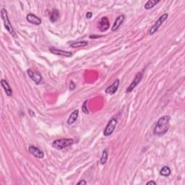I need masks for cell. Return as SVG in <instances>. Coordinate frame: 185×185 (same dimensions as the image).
I'll use <instances>...</instances> for the list:
<instances>
[{"label": "cell", "mask_w": 185, "mask_h": 185, "mask_svg": "<svg viewBox=\"0 0 185 185\" xmlns=\"http://www.w3.org/2000/svg\"><path fill=\"white\" fill-rule=\"evenodd\" d=\"M49 51L50 52H51L52 54H56V55H58V56H62V57H70L72 56V52L64 51V50H61V49H58L57 48H54V47L49 48Z\"/></svg>", "instance_id": "ba28073f"}, {"label": "cell", "mask_w": 185, "mask_h": 185, "mask_svg": "<svg viewBox=\"0 0 185 185\" xmlns=\"http://www.w3.org/2000/svg\"><path fill=\"white\" fill-rule=\"evenodd\" d=\"M1 17L2 19L4 22V25H5V28L7 31L9 32V33L11 34L13 37L17 38V34H16L15 30H14L13 25L10 23V21H9V17H8V14L6 10V9L5 8H2L1 10Z\"/></svg>", "instance_id": "7a4b0ae2"}, {"label": "cell", "mask_w": 185, "mask_h": 185, "mask_svg": "<svg viewBox=\"0 0 185 185\" xmlns=\"http://www.w3.org/2000/svg\"><path fill=\"white\" fill-rule=\"evenodd\" d=\"M27 73L30 77V78L35 82L36 85H39V84L42 82L43 78H42L41 75L39 72H34L31 70H28Z\"/></svg>", "instance_id": "8992f818"}, {"label": "cell", "mask_w": 185, "mask_h": 185, "mask_svg": "<svg viewBox=\"0 0 185 185\" xmlns=\"http://www.w3.org/2000/svg\"><path fill=\"white\" fill-rule=\"evenodd\" d=\"M171 117L168 115L163 116L158 120L153 130V133L157 135H163L168 131L170 127Z\"/></svg>", "instance_id": "6da1fadb"}, {"label": "cell", "mask_w": 185, "mask_h": 185, "mask_svg": "<svg viewBox=\"0 0 185 185\" xmlns=\"http://www.w3.org/2000/svg\"><path fill=\"white\" fill-rule=\"evenodd\" d=\"M87 184V182H86V181H85V180H81V181H80L79 182H77V184L79 185V184Z\"/></svg>", "instance_id": "cb8c5ba5"}, {"label": "cell", "mask_w": 185, "mask_h": 185, "mask_svg": "<svg viewBox=\"0 0 185 185\" xmlns=\"http://www.w3.org/2000/svg\"><path fill=\"white\" fill-rule=\"evenodd\" d=\"M86 18H88V19H90V18L92 17V13H91V12H88V13H86Z\"/></svg>", "instance_id": "603a6c76"}, {"label": "cell", "mask_w": 185, "mask_h": 185, "mask_svg": "<svg viewBox=\"0 0 185 185\" xmlns=\"http://www.w3.org/2000/svg\"><path fill=\"white\" fill-rule=\"evenodd\" d=\"M75 85L74 84L73 82L71 81V82H70V90H73V89H75Z\"/></svg>", "instance_id": "7402d4cb"}, {"label": "cell", "mask_w": 185, "mask_h": 185, "mask_svg": "<svg viewBox=\"0 0 185 185\" xmlns=\"http://www.w3.org/2000/svg\"><path fill=\"white\" fill-rule=\"evenodd\" d=\"M116 124H117V119L115 118H111L110 119V121L108 122V123L106 125L105 130L104 131V136L108 137L113 133V132L115 130Z\"/></svg>", "instance_id": "5b68a950"}, {"label": "cell", "mask_w": 185, "mask_h": 185, "mask_svg": "<svg viewBox=\"0 0 185 185\" xmlns=\"http://www.w3.org/2000/svg\"><path fill=\"white\" fill-rule=\"evenodd\" d=\"M168 17V15L167 13H164V15H162L160 17L158 18V20L152 26L151 28L149 30V31H148V34L149 35H153V34L156 33V32L158 31V28L161 26V25L163 24V23L165 21H166V19H167Z\"/></svg>", "instance_id": "277c9868"}, {"label": "cell", "mask_w": 185, "mask_h": 185, "mask_svg": "<svg viewBox=\"0 0 185 185\" xmlns=\"http://www.w3.org/2000/svg\"><path fill=\"white\" fill-rule=\"evenodd\" d=\"M78 115H79V111H78L77 109L75 110L74 111H72L67 119L68 125H71V124L75 123V122L77 121V119L78 118Z\"/></svg>", "instance_id": "5bb4252c"}, {"label": "cell", "mask_w": 185, "mask_h": 185, "mask_svg": "<svg viewBox=\"0 0 185 185\" xmlns=\"http://www.w3.org/2000/svg\"><path fill=\"white\" fill-rule=\"evenodd\" d=\"M98 27L101 32L107 31L109 28V21H108V18L106 17H102L101 20L98 22Z\"/></svg>", "instance_id": "9c48e42d"}, {"label": "cell", "mask_w": 185, "mask_h": 185, "mask_svg": "<svg viewBox=\"0 0 185 185\" xmlns=\"http://www.w3.org/2000/svg\"><path fill=\"white\" fill-rule=\"evenodd\" d=\"M147 185H149V184H153V185H156V182H155L154 181H150V182H147Z\"/></svg>", "instance_id": "d4e9b609"}, {"label": "cell", "mask_w": 185, "mask_h": 185, "mask_svg": "<svg viewBox=\"0 0 185 185\" xmlns=\"http://www.w3.org/2000/svg\"><path fill=\"white\" fill-rule=\"evenodd\" d=\"M119 80L117 79L114 81L113 83L111 84L110 86L106 88L105 90V92L107 94H110V95H113L115 92L117 91L119 85Z\"/></svg>", "instance_id": "8fae6325"}, {"label": "cell", "mask_w": 185, "mask_h": 185, "mask_svg": "<svg viewBox=\"0 0 185 185\" xmlns=\"http://www.w3.org/2000/svg\"><path fill=\"white\" fill-rule=\"evenodd\" d=\"M59 17V13L57 9H53V11L51 12V15H50V21L52 23H55L56 21H58Z\"/></svg>", "instance_id": "e0dca14e"}, {"label": "cell", "mask_w": 185, "mask_h": 185, "mask_svg": "<svg viewBox=\"0 0 185 185\" xmlns=\"http://www.w3.org/2000/svg\"><path fill=\"white\" fill-rule=\"evenodd\" d=\"M159 0H149V1H148L146 2L145 5V9H151L154 7V6H156L157 4L159 3Z\"/></svg>", "instance_id": "ac0fdd59"}, {"label": "cell", "mask_w": 185, "mask_h": 185, "mask_svg": "<svg viewBox=\"0 0 185 185\" xmlns=\"http://www.w3.org/2000/svg\"><path fill=\"white\" fill-rule=\"evenodd\" d=\"M26 20L28 22H29L30 23L36 25H39L41 24V18H39L38 16L34 15V14L29 13L28 15L26 16Z\"/></svg>", "instance_id": "7c38bea8"}, {"label": "cell", "mask_w": 185, "mask_h": 185, "mask_svg": "<svg viewBox=\"0 0 185 185\" xmlns=\"http://www.w3.org/2000/svg\"><path fill=\"white\" fill-rule=\"evenodd\" d=\"M108 159V151L107 150H104L103 153H102V156L100 158V164H105Z\"/></svg>", "instance_id": "ffe728a7"}, {"label": "cell", "mask_w": 185, "mask_h": 185, "mask_svg": "<svg viewBox=\"0 0 185 185\" xmlns=\"http://www.w3.org/2000/svg\"><path fill=\"white\" fill-rule=\"evenodd\" d=\"M160 174L163 176H165V177L168 176L171 174L170 168L168 167V166H164V167L161 168V170L160 171Z\"/></svg>", "instance_id": "d6986e66"}, {"label": "cell", "mask_w": 185, "mask_h": 185, "mask_svg": "<svg viewBox=\"0 0 185 185\" xmlns=\"http://www.w3.org/2000/svg\"><path fill=\"white\" fill-rule=\"evenodd\" d=\"M99 37H101V36H90V39H95V38H99Z\"/></svg>", "instance_id": "484cf974"}, {"label": "cell", "mask_w": 185, "mask_h": 185, "mask_svg": "<svg viewBox=\"0 0 185 185\" xmlns=\"http://www.w3.org/2000/svg\"><path fill=\"white\" fill-rule=\"evenodd\" d=\"M87 103H88V101H87V100H85V101L83 103V105H82V111H83L85 114L89 113V111H88V108H87V104H86Z\"/></svg>", "instance_id": "44dd1931"}, {"label": "cell", "mask_w": 185, "mask_h": 185, "mask_svg": "<svg viewBox=\"0 0 185 185\" xmlns=\"http://www.w3.org/2000/svg\"><path fill=\"white\" fill-rule=\"evenodd\" d=\"M74 143V140L72 138H62L54 140L52 142V146L56 149L62 150L67 147L71 146Z\"/></svg>", "instance_id": "3957f363"}, {"label": "cell", "mask_w": 185, "mask_h": 185, "mask_svg": "<svg viewBox=\"0 0 185 185\" xmlns=\"http://www.w3.org/2000/svg\"><path fill=\"white\" fill-rule=\"evenodd\" d=\"M142 78V73H141V72H138V73L136 75L135 77H134V79L133 80V81L132 82V83L130 84V86L127 88V89H126V93H129V92H132V90L135 88L136 86L140 83V82L141 81Z\"/></svg>", "instance_id": "52a82bcc"}, {"label": "cell", "mask_w": 185, "mask_h": 185, "mask_svg": "<svg viewBox=\"0 0 185 185\" xmlns=\"http://www.w3.org/2000/svg\"><path fill=\"white\" fill-rule=\"evenodd\" d=\"M28 150L31 153L37 158H43L44 157L43 152L39 149L37 147L31 145L28 148Z\"/></svg>", "instance_id": "30bf717a"}, {"label": "cell", "mask_w": 185, "mask_h": 185, "mask_svg": "<svg viewBox=\"0 0 185 185\" xmlns=\"http://www.w3.org/2000/svg\"><path fill=\"white\" fill-rule=\"evenodd\" d=\"M1 85H2V86L3 89L5 90L6 94H7L8 96H11L12 95H13V90L11 89L10 86H9V83H8L7 80H2Z\"/></svg>", "instance_id": "9a60e30c"}, {"label": "cell", "mask_w": 185, "mask_h": 185, "mask_svg": "<svg viewBox=\"0 0 185 185\" xmlns=\"http://www.w3.org/2000/svg\"><path fill=\"white\" fill-rule=\"evenodd\" d=\"M124 21V15H121L118 16V17H116V19L115 20V21H114V25H113V26H112L111 31H116V30H117L121 26L122 24L123 23Z\"/></svg>", "instance_id": "4fadbf2b"}, {"label": "cell", "mask_w": 185, "mask_h": 185, "mask_svg": "<svg viewBox=\"0 0 185 185\" xmlns=\"http://www.w3.org/2000/svg\"><path fill=\"white\" fill-rule=\"evenodd\" d=\"M88 45V42L86 41H73L70 43V46L72 48H79V47H83V46H86Z\"/></svg>", "instance_id": "2e32d148"}]
</instances>
